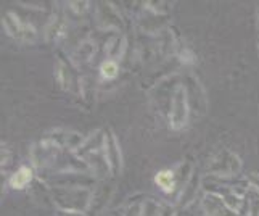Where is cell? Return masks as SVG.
<instances>
[{"label": "cell", "instance_id": "obj_1", "mask_svg": "<svg viewBox=\"0 0 259 216\" xmlns=\"http://www.w3.org/2000/svg\"><path fill=\"white\" fill-rule=\"evenodd\" d=\"M52 199L63 213H85L92 206L94 191L91 187H52Z\"/></svg>", "mask_w": 259, "mask_h": 216}, {"label": "cell", "instance_id": "obj_2", "mask_svg": "<svg viewBox=\"0 0 259 216\" xmlns=\"http://www.w3.org/2000/svg\"><path fill=\"white\" fill-rule=\"evenodd\" d=\"M55 76L60 87L65 92L81 97L82 95V78L79 73V68L74 65V61L65 57L63 53H58L55 60Z\"/></svg>", "mask_w": 259, "mask_h": 216}, {"label": "cell", "instance_id": "obj_3", "mask_svg": "<svg viewBox=\"0 0 259 216\" xmlns=\"http://www.w3.org/2000/svg\"><path fill=\"white\" fill-rule=\"evenodd\" d=\"M190 116L189 91L184 84H177L169 97V128L172 131H182Z\"/></svg>", "mask_w": 259, "mask_h": 216}, {"label": "cell", "instance_id": "obj_4", "mask_svg": "<svg viewBox=\"0 0 259 216\" xmlns=\"http://www.w3.org/2000/svg\"><path fill=\"white\" fill-rule=\"evenodd\" d=\"M242 158L229 149H222L211 157L208 163V173L219 177H229L237 176L242 171Z\"/></svg>", "mask_w": 259, "mask_h": 216}, {"label": "cell", "instance_id": "obj_5", "mask_svg": "<svg viewBox=\"0 0 259 216\" xmlns=\"http://www.w3.org/2000/svg\"><path fill=\"white\" fill-rule=\"evenodd\" d=\"M61 152H63V150H61L52 139H49L46 136L39 142H35L34 146L31 147L32 165L37 169H47V168L55 166Z\"/></svg>", "mask_w": 259, "mask_h": 216}, {"label": "cell", "instance_id": "obj_6", "mask_svg": "<svg viewBox=\"0 0 259 216\" xmlns=\"http://www.w3.org/2000/svg\"><path fill=\"white\" fill-rule=\"evenodd\" d=\"M2 26L7 34L12 35L15 41L24 44H34L37 41V31H35L34 26L28 21L20 20V16L13 12H5L2 18Z\"/></svg>", "mask_w": 259, "mask_h": 216}, {"label": "cell", "instance_id": "obj_7", "mask_svg": "<svg viewBox=\"0 0 259 216\" xmlns=\"http://www.w3.org/2000/svg\"><path fill=\"white\" fill-rule=\"evenodd\" d=\"M105 157L106 161L110 165L111 176H118L121 174L122 169V154H121V146L118 139H116L114 132L111 129H106V137H105Z\"/></svg>", "mask_w": 259, "mask_h": 216}, {"label": "cell", "instance_id": "obj_8", "mask_svg": "<svg viewBox=\"0 0 259 216\" xmlns=\"http://www.w3.org/2000/svg\"><path fill=\"white\" fill-rule=\"evenodd\" d=\"M201 206L206 216H240L221 195L214 192H206L201 199Z\"/></svg>", "mask_w": 259, "mask_h": 216}, {"label": "cell", "instance_id": "obj_9", "mask_svg": "<svg viewBox=\"0 0 259 216\" xmlns=\"http://www.w3.org/2000/svg\"><path fill=\"white\" fill-rule=\"evenodd\" d=\"M47 137L55 142L61 150L74 152V154H76V150L82 146V142L85 139L79 132L68 131V129H57V131L47 134Z\"/></svg>", "mask_w": 259, "mask_h": 216}, {"label": "cell", "instance_id": "obj_10", "mask_svg": "<svg viewBox=\"0 0 259 216\" xmlns=\"http://www.w3.org/2000/svg\"><path fill=\"white\" fill-rule=\"evenodd\" d=\"M98 23L102 24V28L111 29V31H119L122 29V20L119 12L116 10L113 4L103 2L98 5Z\"/></svg>", "mask_w": 259, "mask_h": 216}, {"label": "cell", "instance_id": "obj_11", "mask_svg": "<svg viewBox=\"0 0 259 216\" xmlns=\"http://www.w3.org/2000/svg\"><path fill=\"white\" fill-rule=\"evenodd\" d=\"M200 186H201L200 173L198 171H192V174L184 183L182 191H181V194H179V206H182V208L190 206L196 199V194H198V191H200Z\"/></svg>", "mask_w": 259, "mask_h": 216}, {"label": "cell", "instance_id": "obj_12", "mask_svg": "<svg viewBox=\"0 0 259 216\" xmlns=\"http://www.w3.org/2000/svg\"><path fill=\"white\" fill-rule=\"evenodd\" d=\"M44 34H46V41L47 42L60 41L66 34V20H65V16L60 15V13H53L52 18L49 20V23L46 24Z\"/></svg>", "mask_w": 259, "mask_h": 216}, {"label": "cell", "instance_id": "obj_13", "mask_svg": "<svg viewBox=\"0 0 259 216\" xmlns=\"http://www.w3.org/2000/svg\"><path fill=\"white\" fill-rule=\"evenodd\" d=\"M95 50H97V46L94 41H84L81 42L79 46L76 47L73 57L71 60L74 61V65L79 68L81 65H87V63H91L95 57Z\"/></svg>", "mask_w": 259, "mask_h": 216}, {"label": "cell", "instance_id": "obj_14", "mask_svg": "<svg viewBox=\"0 0 259 216\" xmlns=\"http://www.w3.org/2000/svg\"><path fill=\"white\" fill-rule=\"evenodd\" d=\"M32 181V169L29 166H20L15 173L12 174L10 181H8V184L12 186V189H16V191H21V189L28 187L29 183Z\"/></svg>", "mask_w": 259, "mask_h": 216}, {"label": "cell", "instance_id": "obj_15", "mask_svg": "<svg viewBox=\"0 0 259 216\" xmlns=\"http://www.w3.org/2000/svg\"><path fill=\"white\" fill-rule=\"evenodd\" d=\"M124 50H126V38L122 34H116L114 39L108 44L106 52H108V57L111 60H116L119 55H122Z\"/></svg>", "mask_w": 259, "mask_h": 216}, {"label": "cell", "instance_id": "obj_16", "mask_svg": "<svg viewBox=\"0 0 259 216\" xmlns=\"http://www.w3.org/2000/svg\"><path fill=\"white\" fill-rule=\"evenodd\" d=\"M245 202H246V210L248 216H259V192L254 187L248 186V191L245 195Z\"/></svg>", "mask_w": 259, "mask_h": 216}, {"label": "cell", "instance_id": "obj_17", "mask_svg": "<svg viewBox=\"0 0 259 216\" xmlns=\"http://www.w3.org/2000/svg\"><path fill=\"white\" fill-rule=\"evenodd\" d=\"M155 183L161 187V191L164 192H171L174 186H176V177H174V171H169V169H164V171H159L155 177Z\"/></svg>", "mask_w": 259, "mask_h": 216}, {"label": "cell", "instance_id": "obj_18", "mask_svg": "<svg viewBox=\"0 0 259 216\" xmlns=\"http://www.w3.org/2000/svg\"><path fill=\"white\" fill-rule=\"evenodd\" d=\"M119 73V65L116 60H111V58H106L102 65H100V76L106 81L110 79H114Z\"/></svg>", "mask_w": 259, "mask_h": 216}, {"label": "cell", "instance_id": "obj_19", "mask_svg": "<svg viewBox=\"0 0 259 216\" xmlns=\"http://www.w3.org/2000/svg\"><path fill=\"white\" fill-rule=\"evenodd\" d=\"M89 5H91V2H69L68 8L76 15H84L89 10Z\"/></svg>", "mask_w": 259, "mask_h": 216}, {"label": "cell", "instance_id": "obj_20", "mask_svg": "<svg viewBox=\"0 0 259 216\" xmlns=\"http://www.w3.org/2000/svg\"><path fill=\"white\" fill-rule=\"evenodd\" d=\"M181 60L185 63V65H192V63H195V55L193 53L189 50V49H184L182 52H181Z\"/></svg>", "mask_w": 259, "mask_h": 216}, {"label": "cell", "instance_id": "obj_21", "mask_svg": "<svg viewBox=\"0 0 259 216\" xmlns=\"http://www.w3.org/2000/svg\"><path fill=\"white\" fill-rule=\"evenodd\" d=\"M159 216H177L176 208L167 203H161V210H159Z\"/></svg>", "mask_w": 259, "mask_h": 216}, {"label": "cell", "instance_id": "obj_22", "mask_svg": "<svg viewBox=\"0 0 259 216\" xmlns=\"http://www.w3.org/2000/svg\"><path fill=\"white\" fill-rule=\"evenodd\" d=\"M0 152H2L0 155H2V168H4V166H7L8 163H10L12 152H10V149H8L7 146H2V150H0Z\"/></svg>", "mask_w": 259, "mask_h": 216}, {"label": "cell", "instance_id": "obj_23", "mask_svg": "<svg viewBox=\"0 0 259 216\" xmlns=\"http://www.w3.org/2000/svg\"><path fill=\"white\" fill-rule=\"evenodd\" d=\"M248 183L251 187H254L256 191L259 192V173H251L248 177Z\"/></svg>", "mask_w": 259, "mask_h": 216}]
</instances>
